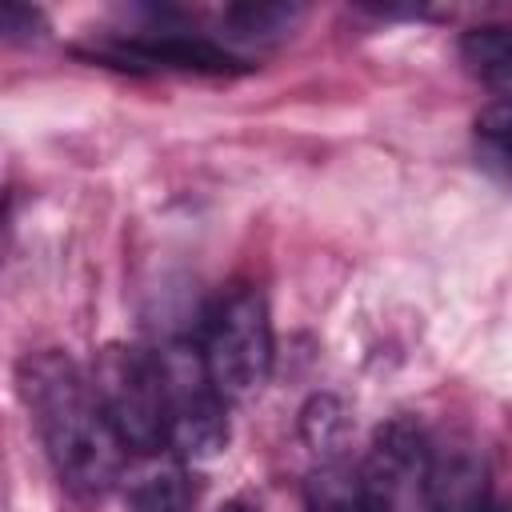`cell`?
<instances>
[{"label": "cell", "instance_id": "obj_1", "mask_svg": "<svg viewBox=\"0 0 512 512\" xmlns=\"http://www.w3.org/2000/svg\"><path fill=\"white\" fill-rule=\"evenodd\" d=\"M16 380L56 476L80 496H104L116 488L128 468V448L104 416L92 380H84L64 352L24 356Z\"/></svg>", "mask_w": 512, "mask_h": 512}, {"label": "cell", "instance_id": "obj_2", "mask_svg": "<svg viewBox=\"0 0 512 512\" xmlns=\"http://www.w3.org/2000/svg\"><path fill=\"white\" fill-rule=\"evenodd\" d=\"M168 412V448L180 460H212L228 448V408L216 388L204 348L184 336H168L156 348Z\"/></svg>", "mask_w": 512, "mask_h": 512}, {"label": "cell", "instance_id": "obj_3", "mask_svg": "<svg viewBox=\"0 0 512 512\" xmlns=\"http://www.w3.org/2000/svg\"><path fill=\"white\" fill-rule=\"evenodd\" d=\"M92 388L132 456L168 448V412H164V380L156 352L132 344H108L96 360Z\"/></svg>", "mask_w": 512, "mask_h": 512}, {"label": "cell", "instance_id": "obj_4", "mask_svg": "<svg viewBox=\"0 0 512 512\" xmlns=\"http://www.w3.org/2000/svg\"><path fill=\"white\" fill-rule=\"evenodd\" d=\"M204 360L216 388L232 400L256 396L272 376V320L256 288H236L224 296L204 324Z\"/></svg>", "mask_w": 512, "mask_h": 512}, {"label": "cell", "instance_id": "obj_5", "mask_svg": "<svg viewBox=\"0 0 512 512\" xmlns=\"http://www.w3.org/2000/svg\"><path fill=\"white\" fill-rule=\"evenodd\" d=\"M116 64H156V68H180V72H208V76H228L244 72L248 64L232 56L224 44H212L192 32H156V36H128L112 44Z\"/></svg>", "mask_w": 512, "mask_h": 512}, {"label": "cell", "instance_id": "obj_6", "mask_svg": "<svg viewBox=\"0 0 512 512\" xmlns=\"http://www.w3.org/2000/svg\"><path fill=\"white\" fill-rule=\"evenodd\" d=\"M120 488H124V500L132 512H188L184 460L172 448L132 456Z\"/></svg>", "mask_w": 512, "mask_h": 512}, {"label": "cell", "instance_id": "obj_7", "mask_svg": "<svg viewBox=\"0 0 512 512\" xmlns=\"http://www.w3.org/2000/svg\"><path fill=\"white\" fill-rule=\"evenodd\" d=\"M428 508L432 512H484L488 508V488H484V468L468 452L440 456L428 468Z\"/></svg>", "mask_w": 512, "mask_h": 512}, {"label": "cell", "instance_id": "obj_8", "mask_svg": "<svg viewBox=\"0 0 512 512\" xmlns=\"http://www.w3.org/2000/svg\"><path fill=\"white\" fill-rule=\"evenodd\" d=\"M460 60L500 100H512V24H480L460 36Z\"/></svg>", "mask_w": 512, "mask_h": 512}, {"label": "cell", "instance_id": "obj_9", "mask_svg": "<svg viewBox=\"0 0 512 512\" xmlns=\"http://www.w3.org/2000/svg\"><path fill=\"white\" fill-rule=\"evenodd\" d=\"M300 12H304L300 4H284V0H244L220 12V28L228 40L240 44H272L296 28Z\"/></svg>", "mask_w": 512, "mask_h": 512}, {"label": "cell", "instance_id": "obj_10", "mask_svg": "<svg viewBox=\"0 0 512 512\" xmlns=\"http://www.w3.org/2000/svg\"><path fill=\"white\" fill-rule=\"evenodd\" d=\"M348 432H352V416L348 408L336 400V396H312L300 412V436L304 444L320 456V460H336L340 448L348 444Z\"/></svg>", "mask_w": 512, "mask_h": 512}, {"label": "cell", "instance_id": "obj_11", "mask_svg": "<svg viewBox=\"0 0 512 512\" xmlns=\"http://www.w3.org/2000/svg\"><path fill=\"white\" fill-rule=\"evenodd\" d=\"M476 144H480V164L512 184V100H496L476 116Z\"/></svg>", "mask_w": 512, "mask_h": 512}, {"label": "cell", "instance_id": "obj_12", "mask_svg": "<svg viewBox=\"0 0 512 512\" xmlns=\"http://www.w3.org/2000/svg\"><path fill=\"white\" fill-rule=\"evenodd\" d=\"M0 32L8 40L28 44V40H36L44 32V12L40 8H28V4H4L0 8Z\"/></svg>", "mask_w": 512, "mask_h": 512}, {"label": "cell", "instance_id": "obj_13", "mask_svg": "<svg viewBox=\"0 0 512 512\" xmlns=\"http://www.w3.org/2000/svg\"><path fill=\"white\" fill-rule=\"evenodd\" d=\"M216 512H260L256 504H248V500H224Z\"/></svg>", "mask_w": 512, "mask_h": 512}, {"label": "cell", "instance_id": "obj_14", "mask_svg": "<svg viewBox=\"0 0 512 512\" xmlns=\"http://www.w3.org/2000/svg\"><path fill=\"white\" fill-rule=\"evenodd\" d=\"M484 512H512V508H508V504H500V500H488V508H484Z\"/></svg>", "mask_w": 512, "mask_h": 512}]
</instances>
